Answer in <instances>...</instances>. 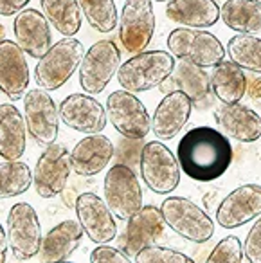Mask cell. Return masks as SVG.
Returning <instances> with one entry per match:
<instances>
[{
  "instance_id": "obj_24",
  "label": "cell",
  "mask_w": 261,
  "mask_h": 263,
  "mask_svg": "<svg viewBox=\"0 0 261 263\" xmlns=\"http://www.w3.org/2000/svg\"><path fill=\"white\" fill-rule=\"evenodd\" d=\"M83 234L85 231L80 220L69 218L60 222L45 234L40 249V259L45 263L69 261V258L81 245Z\"/></svg>"
},
{
  "instance_id": "obj_14",
  "label": "cell",
  "mask_w": 261,
  "mask_h": 263,
  "mask_svg": "<svg viewBox=\"0 0 261 263\" xmlns=\"http://www.w3.org/2000/svg\"><path fill=\"white\" fill-rule=\"evenodd\" d=\"M60 119L67 128L85 136L101 134L108 123L106 106L92 94H70L60 103Z\"/></svg>"
},
{
  "instance_id": "obj_23",
  "label": "cell",
  "mask_w": 261,
  "mask_h": 263,
  "mask_svg": "<svg viewBox=\"0 0 261 263\" xmlns=\"http://www.w3.org/2000/svg\"><path fill=\"white\" fill-rule=\"evenodd\" d=\"M214 121L225 136L239 143H254L261 137V116L239 103H221L220 108L214 110Z\"/></svg>"
},
{
  "instance_id": "obj_43",
  "label": "cell",
  "mask_w": 261,
  "mask_h": 263,
  "mask_svg": "<svg viewBox=\"0 0 261 263\" xmlns=\"http://www.w3.org/2000/svg\"><path fill=\"white\" fill-rule=\"evenodd\" d=\"M223 2H225V0H223Z\"/></svg>"
},
{
  "instance_id": "obj_17",
  "label": "cell",
  "mask_w": 261,
  "mask_h": 263,
  "mask_svg": "<svg viewBox=\"0 0 261 263\" xmlns=\"http://www.w3.org/2000/svg\"><path fill=\"white\" fill-rule=\"evenodd\" d=\"M76 216L83 227L85 234L90 238V241L101 245L110 243L117 236L116 216L110 211L108 204L96 193H81L76 198Z\"/></svg>"
},
{
  "instance_id": "obj_30",
  "label": "cell",
  "mask_w": 261,
  "mask_h": 263,
  "mask_svg": "<svg viewBox=\"0 0 261 263\" xmlns=\"http://www.w3.org/2000/svg\"><path fill=\"white\" fill-rule=\"evenodd\" d=\"M229 60L247 72H261V38L254 34H234L227 44Z\"/></svg>"
},
{
  "instance_id": "obj_22",
  "label": "cell",
  "mask_w": 261,
  "mask_h": 263,
  "mask_svg": "<svg viewBox=\"0 0 261 263\" xmlns=\"http://www.w3.org/2000/svg\"><path fill=\"white\" fill-rule=\"evenodd\" d=\"M116 155V146L106 136L92 134L78 141L70 152L72 172L80 177H94L101 173Z\"/></svg>"
},
{
  "instance_id": "obj_11",
  "label": "cell",
  "mask_w": 261,
  "mask_h": 263,
  "mask_svg": "<svg viewBox=\"0 0 261 263\" xmlns=\"http://www.w3.org/2000/svg\"><path fill=\"white\" fill-rule=\"evenodd\" d=\"M106 116L124 139H146L152 132V116L144 103L128 90H116L106 99Z\"/></svg>"
},
{
  "instance_id": "obj_25",
  "label": "cell",
  "mask_w": 261,
  "mask_h": 263,
  "mask_svg": "<svg viewBox=\"0 0 261 263\" xmlns=\"http://www.w3.org/2000/svg\"><path fill=\"white\" fill-rule=\"evenodd\" d=\"M26 117L13 103L0 105V157L4 161H20L27 146Z\"/></svg>"
},
{
  "instance_id": "obj_13",
  "label": "cell",
  "mask_w": 261,
  "mask_h": 263,
  "mask_svg": "<svg viewBox=\"0 0 261 263\" xmlns=\"http://www.w3.org/2000/svg\"><path fill=\"white\" fill-rule=\"evenodd\" d=\"M72 164L65 144H51L38 157L33 172V184L38 197L54 198L62 195L69 182Z\"/></svg>"
},
{
  "instance_id": "obj_19",
  "label": "cell",
  "mask_w": 261,
  "mask_h": 263,
  "mask_svg": "<svg viewBox=\"0 0 261 263\" xmlns=\"http://www.w3.org/2000/svg\"><path fill=\"white\" fill-rule=\"evenodd\" d=\"M13 33L20 49L31 58L40 60L52 47L51 22L38 9L26 8L15 15Z\"/></svg>"
},
{
  "instance_id": "obj_7",
  "label": "cell",
  "mask_w": 261,
  "mask_h": 263,
  "mask_svg": "<svg viewBox=\"0 0 261 263\" xmlns=\"http://www.w3.org/2000/svg\"><path fill=\"white\" fill-rule=\"evenodd\" d=\"M24 117L27 132L42 148L56 143L60 134V108L49 90L42 87L29 88L24 96Z\"/></svg>"
},
{
  "instance_id": "obj_8",
  "label": "cell",
  "mask_w": 261,
  "mask_h": 263,
  "mask_svg": "<svg viewBox=\"0 0 261 263\" xmlns=\"http://www.w3.org/2000/svg\"><path fill=\"white\" fill-rule=\"evenodd\" d=\"M105 202L117 220L128 222L142 208V187L139 177L128 164L117 162L106 172L105 182Z\"/></svg>"
},
{
  "instance_id": "obj_12",
  "label": "cell",
  "mask_w": 261,
  "mask_h": 263,
  "mask_svg": "<svg viewBox=\"0 0 261 263\" xmlns=\"http://www.w3.org/2000/svg\"><path fill=\"white\" fill-rule=\"evenodd\" d=\"M153 0H126L119 15V40L130 54L146 51L155 33Z\"/></svg>"
},
{
  "instance_id": "obj_40",
  "label": "cell",
  "mask_w": 261,
  "mask_h": 263,
  "mask_svg": "<svg viewBox=\"0 0 261 263\" xmlns=\"http://www.w3.org/2000/svg\"><path fill=\"white\" fill-rule=\"evenodd\" d=\"M2 40H6V27L0 24V42Z\"/></svg>"
},
{
  "instance_id": "obj_32",
  "label": "cell",
  "mask_w": 261,
  "mask_h": 263,
  "mask_svg": "<svg viewBox=\"0 0 261 263\" xmlns=\"http://www.w3.org/2000/svg\"><path fill=\"white\" fill-rule=\"evenodd\" d=\"M81 13L92 29L98 33H112L117 27L119 16L114 0H78Z\"/></svg>"
},
{
  "instance_id": "obj_33",
  "label": "cell",
  "mask_w": 261,
  "mask_h": 263,
  "mask_svg": "<svg viewBox=\"0 0 261 263\" xmlns=\"http://www.w3.org/2000/svg\"><path fill=\"white\" fill-rule=\"evenodd\" d=\"M245 251H243L241 240L238 236H225L216 243V247L211 251L209 263H241L245 261Z\"/></svg>"
},
{
  "instance_id": "obj_15",
  "label": "cell",
  "mask_w": 261,
  "mask_h": 263,
  "mask_svg": "<svg viewBox=\"0 0 261 263\" xmlns=\"http://www.w3.org/2000/svg\"><path fill=\"white\" fill-rule=\"evenodd\" d=\"M166 229V220L155 205H142L134 216L128 218L126 229L121 238V251L134 261L135 256L148 245L157 243Z\"/></svg>"
},
{
  "instance_id": "obj_3",
  "label": "cell",
  "mask_w": 261,
  "mask_h": 263,
  "mask_svg": "<svg viewBox=\"0 0 261 263\" xmlns=\"http://www.w3.org/2000/svg\"><path fill=\"white\" fill-rule=\"evenodd\" d=\"M85 49L78 38L65 36L38 60L34 67V81L38 87L52 92L62 88L80 69Z\"/></svg>"
},
{
  "instance_id": "obj_1",
  "label": "cell",
  "mask_w": 261,
  "mask_h": 263,
  "mask_svg": "<svg viewBox=\"0 0 261 263\" xmlns=\"http://www.w3.org/2000/svg\"><path fill=\"white\" fill-rule=\"evenodd\" d=\"M180 168L189 179L211 182L223 175L232 162V146L227 136L211 126H195L185 132L177 148Z\"/></svg>"
},
{
  "instance_id": "obj_35",
  "label": "cell",
  "mask_w": 261,
  "mask_h": 263,
  "mask_svg": "<svg viewBox=\"0 0 261 263\" xmlns=\"http://www.w3.org/2000/svg\"><path fill=\"white\" fill-rule=\"evenodd\" d=\"M245 258L250 263H261V215L256 218L254 226L247 233L245 243H243Z\"/></svg>"
},
{
  "instance_id": "obj_2",
  "label": "cell",
  "mask_w": 261,
  "mask_h": 263,
  "mask_svg": "<svg viewBox=\"0 0 261 263\" xmlns=\"http://www.w3.org/2000/svg\"><path fill=\"white\" fill-rule=\"evenodd\" d=\"M175 56L167 51H142L121 63L117 81L128 92L141 94L159 88L175 70Z\"/></svg>"
},
{
  "instance_id": "obj_16",
  "label": "cell",
  "mask_w": 261,
  "mask_h": 263,
  "mask_svg": "<svg viewBox=\"0 0 261 263\" xmlns=\"http://www.w3.org/2000/svg\"><path fill=\"white\" fill-rule=\"evenodd\" d=\"M159 88L166 94L173 90L185 92L191 99L193 106H196L198 110L213 108L214 98H216L213 85H211V76L203 70V67L184 62V60H178L173 74Z\"/></svg>"
},
{
  "instance_id": "obj_21",
  "label": "cell",
  "mask_w": 261,
  "mask_h": 263,
  "mask_svg": "<svg viewBox=\"0 0 261 263\" xmlns=\"http://www.w3.org/2000/svg\"><path fill=\"white\" fill-rule=\"evenodd\" d=\"M193 112L189 96L182 90H173L162 98L152 117V132L157 139L170 141L177 137L188 124Z\"/></svg>"
},
{
  "instance_id": "obj_18",
  "label": "cell",
  "mask_w": 261,
  "mask_h": 263,
  "mask_svg": "<svg viewBox=\"0 0 261 263\" xmlns=\"http://www.w3.org/2000/svg\"><path fill=\"white\" fill-rule=\"evenodd\" d=\"M261 215V186L243 184L232 190L216 209V223L223 229H236Z\"/></svg>"
},
{
  "instance_id": "obj_28",
  "label": "cell",
  "mask_w": 261,
  "mask_h": 263,
  "mask_svg": "<svg viewBox=\"0 0 261 263\" xmlns=\"http://www.w3.org/2000/svg\"><path fill=\"white\" fill-rule=\"evenodd\" d=\"M220 18L236 33H261V4L257 0H225L220 8Z\"/></svg>"
},
{
  "instance_id": "obj_6",
  "label": "cell",
  "mask_w": 261,
  "mask_h": 263,
  "mask_svg": "<svg viewBox=\"0 0 261 263\" xmlns=\"http://www.w3.org/2000/svg\"><path fill=\"white\" fill-rule=\"evenodd\" d=\"M139 170L144 184L157 195H170L180 184V162L166 144L150 141L142 146Z\"/></svg>"
},
{
  "instance_id": "obj_37",
  "label": "cell",
  "mask_w": 261,
  "mask_h": 263,
  "mask_svg": "<svg viewBox=\"0 0 261 263\" xmlns=\"http://www.w3.org/2000/svg\"><path fill=\"white\" fill-rule=\"evenodd\" d=\"M31 0H0V16H15L18 15L22 9Z\"/></svg>"
},
{
  "instance_id": "obj_29",
  "label": "cell",
  "mask_w": 261,
  "mask_h": 263,
  "mask_svg": "<svg viewBox=\"0 0 261 263\" xmlns=\"http://www.w3.org/2000/svg\"><path fill=\"white\" fill-rule=\"evenodd\" d=\"M42 13L63 36H74L81 29L83 13L78 0H40Z\"/></svg>"
},
{
  "instance_id": "obj_34",
  "label": "cell",
  "mask_w": 261,
  "mask_h": 263,
  "mask_svg": "<svg viewBox=\"0 0 261 263\" xmlns=\"http://www.w3.org/2000/svg\"><path fill=\"white\" fill-rule=\"evenodd\" d=\"M134 261L137 263H193L195 259H191L184 252H178L175 249L170 247H160V245H148L144 247Z\"/></svg>"
},
{
  "instance_id": "obj_31",
  "label": "cell",
  "mask_w": 261,
  "mask_h": 263,
  "mask_svg": "<svg viewBox=\"0 0 261 263\" xmlns=\"http://www.w3.org/2000/svg\"><path fill=\"white\" fill-rule=\"evenodd\" d=\"M33 184V172L22 161L0 162V200L24 195Z\"/></svg>"
},
{
  "instance_id": "obj_41",
  "label": "cell",
  "mask_w": 261,
  "mask_h": 263,
  "mask_svg": "<svg viewBox=\"0 0 261 263\" xmlns=\"http://www.w3.org/2000/svg\"><path fill=\"white\" fill-rule=\"evenodd\" d=\"M157 2H170V0H157Z\"/></svg>"
},
{
  "instance_id": "obj_39",
  "label": "cell",
  "mask_w": 261,
  "mask_h": 263,
  "mask_svg": "<svg viewBox=\"0 0 261 263\" xmlns=\"http://www.w3.org/2000/svg\"><path fill=\"white\" fill-rule=\"evenodd\" d=\"M8 249H9L8 233H6L2 223H0V263H4L6 258H8Z\"/></svg>"
},
{
  "instance_id": "obj_5",
  "label": "cell",
  "mask_w": 261,
  "mask_h": 263,
  "mask_svg": "<svg viewBox=\"0 0 261 263\" xmlns=\"http://www.w3.org/2000/svg\"><path fill=\"white\" fill-rule=\"evenodd\" d=\"M160 211L171 231L191 243H206L214 234V222L200 205L185 197H167Z\"/></svg>"
},
{
  "instance_id": "obj_27",
  "label": "cell",
  "mask_w": 261,
  "mask_h": 263,
  "mask_svg": "<svg viewBox=\"0 0 261 263\" xmlns=\"http://www.w3.org/2000/svg\"><path fill=\"white\" fill-rule=\"evenodd\" d=\"M211 85L220 103H239L247 94V70H243L232 60H223L214 67L211 74Z\"/></svg>"
},
{
  "instance_id": "obj_42",
  "label": "cell",
  "mask_w": 261,
  "mask_h": 263,
  "mask_svg": "<svg viewBox=\"0 0 261 263\" xmlns=\"http://www.w3.org/2000/svg\"><path fill=\"white\" fill-rule=\"evenodd\" d=\"M257 2H259V4H261V0H257Z\"/></svg>"
},
{
  "instance_id": "obj_10",
  "label": "cell",
  "mask_w": 261,
  "mask_h": 263,
  "mask_svg": "<svg viewBox=\"0 0 261 263\" xmlns=\"http://www.w3.org/2000/svg\"><path fill=\"white\" fill-rule=\"evenodd\" d=\"M121 67V51L112 40H99L85 52L80 72V85L87 94H101L117 76Z\"/></svg>"
},
{
  "instance_id": "obj_9",
  "label": "cell",
  "mask_w": 261,
  "mask_h": 263,
  "mask_svg": "<svg viewBox=\"0 0 261 263\" xmlns=\"http://www.w3.org/2000/svg\"><path fill=\"white\" fill-rule=\"evenodd\" d=\"M8 243L9 251L18 261H27L40 254L42 226L36 209L27 202H18L9 209L8 215Z\"/></svg>"
},
{
  "instance_id": "obj_36",
  "label": "cell",
  "mask_w": 261,
  "mask_h": 263,
  "mask_svg": "<svg viewBox=\"0 0 261 263\" xmlns=\"http://www.w3.org/2000/svg\"><path fill=\"white\" fill-rule=\"evenodd\" d=\"M90 261L92 263H128L132 261L121 249L108 247V245L101 243L90 252Z\"/></svg>"
},
{
  "instance_id": "obj_38",
  "label": "cell",
  "mask_w": 261,
  "mask_h": 263,
  "mask_svg": "<svg viewBox=\"0 0 261 263\" xmlns=\"http://www.w3.org/2000/svg\"><path fill=\"white\" fill-rule=\"evenodd\" d=\"M247 94L254 101H261V72H252L247 76Z\"/></svg>"
},
{
  "instance_id": "obj_26",
  "label": "cell",
  "mask_w": 261,
  "mask_h": 263,
  "mask_svg": "<svg viewBox=\"0 0 261 263\" xmlns=\"http://www.w3.org/2000/svg\"><path fill=\"white\" fill-rule=\"evenodd\" d=\"M166 16L178 26L207 29L220 20V6L216 0H170Z\"/></svg>"
},
{
  "instance_id": "obj_4",
  "label": "cell",
  "mask_w": 261,
  "mask_h": 263,
  "mask_svg": "<svg viewBox=\"0 0 261 263\" xmlns=\"http://www.w3.org/2000/svg\"><path fill=\"white\" fill-rule=\"evenodd\" d=\"M167 49L177 60L195 63L203 69L216 67L225 60L227 49L209 31L182 27L173 29L167 36Z\"/></svg>"
},
{
  "instance_id": "obj_20",
  "label": "cell",
  "mask_w": 261,
  "mask_h": 263,
  "mask_svg": "<svg viewBox=\"0 0 261 263\" xmlns=\"http://www.w3.org/2000/svg\"><path fill=\"white\" fill-rule=\"evenodd\" d=\"M29 65L26 52L13 40L0 42V92L9 101H20L29 87Z\"/></svg>"
}]
</instances>
